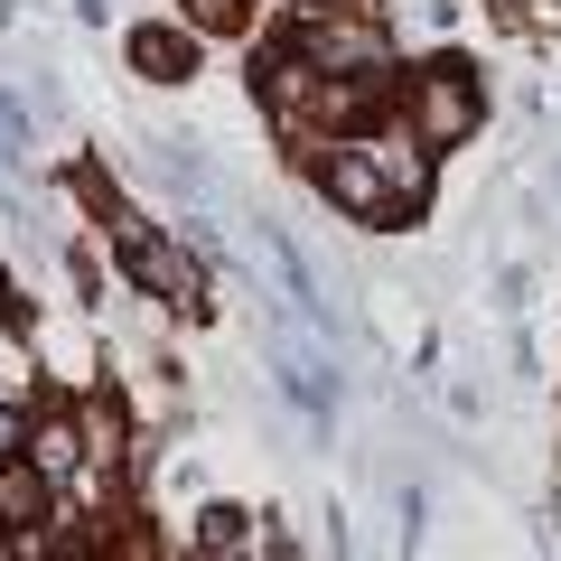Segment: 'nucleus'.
I'll use <instances>...</instances> for the list:
<instances>
[{
  "mask_svg": "<svg viewBox=\"0 0 561 561\" xmlns=\"http://www.w3.org/2000/svg\"><path fill=\"white\" fill-rule=\"evenodd\" d=\"M393 103H402V122H412L431 150H459V140L486 122V84H478V66H459V57L412 66V76L393 84Z\"/></svg>",
  "mask_w": 561,
  "mask_h": 561,
  "instance_id": "1",
  "label": "nucleus"
},
{
  "mask_svg": "<svg viewBox=\"0 0 561 561\" xmlns=\"http://www.w3.org/2000/svg\"><path fill=\"white\" fill-rule=\"evenodd\" d=\"M113 243H122V272H131L150 300H169V309L206 300V272H197V253H187V234H160V225H140V216H113Z\"/></svg>",
  "mask_w": 561,
  "mask_h": 561,
  "instance_id": "2",
  "label": "nucleus"
},
{
  "mask_svg": "<svg viewBox=\"0 0 561 561\" xmlns=\"http://www.w3.org/2000/svg\"><path fill=\"white\" fill-rule=\"evenodd\" d=\"M319 84H328V66L309 57L300 38L272 47V57H253V94H262V113H272L280 131H319Z\"/></svg>",
  "mask_w": 561,
  "mask_h": 561,
  "instance_id": "3",
  "label": "nucleus"
},
{
  "mask_svg": "<svg viewBox=\"0 0 561 561\" xmlns=\"http://www.w3.org/2000/svg\"><path fill=\"white\" fill-rule=\"evenodd\" d=\"M309 179H319V197L337 206V216H356V225H383V216H402L393 179L375 169V150H365V140H337V150H328V160L309 169Z\"/></svg>",
  "mask_w": 561,
  "mask_h": 561,
  "instance_id": "4",
  "label": "nucleus"
},
{
  "mask_svg": "<svg viewBox=\"0 0 561 561\" xmlns=\"http://www.w3.org/2000/svg\"><path fill=\"white\" fill-rule=\"evenodd\" d=\"M356 140L375 150V169L393 179V197H402V206H421V197H431V160H440V150H431V140H421L412 122H383V131H356Z\"/></svg>",
  "mask_w": 561,
  "mask_h": 561,
  "instance_id": "5",
  "label": "nucleus"
},
{
  "mask_svg": "<svg viewBox=\"0 0 561 561\" xmlns=\"http://www.w3.org/2000/svg\"><path fill=\"white\" fill-rule=\"evenodd\" d=\"M20 459H38V478L66 486L84 459H94V449H84V421H76V412H38V421H28V449H20Z\"/></svg>",
  "mask_w": 561,
  "mask_h": 561,
  "instance_id": "6",
  "label": "nucleus"
},
{
  "mask_svg": "<svg viewBox=\"0 0 561 561\" xmlns=\"http://www.w3.org/2000/svg\"><path fill=\"white\" fill-rule=\"evenodd\" d=\"M131 66L150 84H179V76H197V38L187 28H131Z\"/></svg>",
  "mask_w": 561,
  "mask_h": 561,
  "instance_id": "7",
  "label": "nucleus"
},
{
  "mask_svg": "<svg viewBox=\"0 0 561 561\" xmlns=\"http://www.w3.org/2000/svg\"><path fill=\"white\" fill-rule=\"evenodd\" d=\"M0 524H10V534H38V524H47V478H38V459H0Z\"/></svg>",
  "mask_w": 561,
  "mask_h": 561,
  "instance_id": "8",
  "label": "nucleus"
},
{
  "mask_svg": "<svg viewBox=\"0 0 561 561\" xmlns=\"http://www.w3.org/2000/svg\"><path fill=\"white\" fill-rule=\"evenodd\" d=\"M150 179H169V187H187V197H197V187H206L197 140H179V131H169V140H150Z\"/></svg>",
  "mask_w": 561,
  "mask_h": 561,
  "instance_id": "9",
  "label": "nucleus"
},
{
  "mask_svg": "<svg viewBox=\"0 0 561 561\" xmlns=\"http://www.w3.org/2000/svg\"><path fill=\"white\" fill-rule=\"evenodd\" d=\"M76 421H84V449H94V459H113V449H122V412H113V402H103V393L84 402Z\"/></svg>",
  "mask_w": 561,
  "mask_h": 561,
  "instance_id": "10",
  "label": "nucleus"
},
{
  "mask_svg": "<svg viewBox=\"0 0 561 561\" xmlns=\"http://www.w3.org/2000/svg\"><path fill=\"white\" fill-rule=\"evenodd\" d=\"M20 140H28V122H20V103H0V160H20Z\"/></svg>",
  "mask_w": 561,
  "mask_h": 561,
  "instance_id": "11",
  "label": "nucleus"
},
{
  "mask_svg": "<svg viewBox=\"0 0 561 561\" xmlns=\"http://www.w3.org/2000/svg\"><path fill=\"white\" fill-rule=\"evenodd\" d=\"M20 449H28V421L10 412V402H0V459H20Z\"/></svg>",
  "mask_w": 561,
  "mask_h": 561,
  "instance_id": "12",
  "label": "nucleus"
},
{
  "mask_svg": "<svg viewBox=\"0 0 561 561\" xmlns=\"http://www.w3.org/2000/svg\"><path fill=\"white\" fill-rule=\"evenodd\" d=\"M0 309H20V290H10V272H0Z\"/></svg>",
  "mask_w": 561,
  "mask_h": 561,
  "instance_id": "13",
  "label": "nucleus"
}]
</instances>
